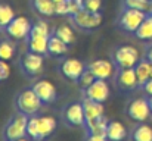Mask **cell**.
<instances>
[{
  "instance_id": "cell-1",
  "label": "cell",
  "mask_w": 152,
  "mask_h": 141,
  "mask_svg": "<svg viewBox=\"0 0 152 141\" xmlns=\"http://www.w3.org/2000/svg\"><path fill=\"white\" fill-rule=\"evenodd\" d=\"M27 124H28V116L18 112L15 113L3 127L1 137L3 141H15L18 138L27 137Z\"/></svg>"
},
{
  "instance_id": "cell-2",
  "label": "cell",
  "mask_w": 152,
  "mask_h": 141,
  "mask_svg": "<svg viewBox=\"0 0 152 141\" xmlns=\"http://www.w3.org/2000/svg\"><path fill=\"white\" fill-rule=\"evenodd\" d=\"M15 104H16L18 112H21L27 116H34L40 110L43 101L39 98V95L34 93L33 88H27V90H22L16 95Z\"/></svg>"
},
{
  "instance_id": "cell-3",
  "label": "cell",
  "mask_w": 152,
  "mask_h": 141,
  "mask_svg": "<svg viewBox=\"0 0 152 141\" xmlns=\"http://www.w3.org/2000/svg\"><path fill=\"white\" fill-rule=\"evenodd\" d=\"M146 12L139 10V9H133V7H124L120 18H118V28L126 31V33H136L137 28L140 27V24L145 21L146 18Z\"/></svg>"
},
{
  "instance_id": "cell-4",
  "label": "cell",
  "mask_w": 152,
  "mask_h": 141,
  "mask_svg": "<svg viewBox=\"0 0 152 141\" xmlns=\"http://www.w3.org/2000/svg\"><path fill=\"white\" fill-rule=\"evenodd\" d=\"M140 60L137 48L133 46H118L112 51V62L118 68H134Z\"/></svg>"
},
{
  "instance_id": "cell-5",
  "label": "cell",
  "mask_w": 152,
  "mask_h": 141,
  "mask_svg": "<svg viewBox=\"0 0 152 141\" xmlns=\"http://www.w3.org/2000/svg\"><path fill=\"white\" fill-rule=\"evenodd\" d=\"M43 66H45L43 54H39V53H34V51H30V50L27 53H24L19 59V68L27 78L37 77L42 72Z\"/></svg>"
},
{
  "instance_id": "cell-6",
  "label": "cell",
  "mask_w": 152,
  "mask_h": 141,
  "mask_svg": "<svg viewBox=\"0 0 152 141\" xmlns=\"http://www.w3.org/2000/svg\"><path fill=\"white\" fill-rule=\"evenodd\" d=\"M69 19L77 28L83 31H92L101 27L103 16H102V12H90L87 9H81L78 13L69 16Z\"/></svg>"
},
{
  "instance_id": "cell-7",
  "label": "cell",
  "mask_w": 152,
  "mask_h": 141,
  "mask_svg": "<svg viewBox=\"0 0 152 141\" xmlns=\"http://www.w3.org/2000/svg\"><path fill=\"white\" fill-rule=\"evenodd\" d=\"M62 121L66 127H84L86 115L81 101L69 103L62 110Z\"/></svg>"
},
{
  "instance_id": "cell-8",
  "label": "cell",
  "mask_w": 152,
  "mask_h": 141,
  "mask_svg": "<svg viewBox=\"0 0 152 141\" xmlns=\"http://www.w3.org/2000/svg\"><path fill=\"white\" fill-rule=\"evenodd\" d=\"M114 81H115V87L123 91H130L139 87L134 68H118Z\"/></svg>"
},
{
  "instance_id": "cell-9",
  "label": "cell",
  "mask_w": 152,
  "mask_h": 141,
  "mask_svg": "<svg viewBox=\"0 0 152 141\" xmlns=\"http://www.w3.org/2000/svg\"><path fill=\"white\" fill-rule=\"evenodd\" d=\"M126 112H127L129 118H132L133 121H137V122H145L152 113L148 98H134L133 101L129 103Z\"/></svg>"
},
{
  "instance_id": "cell-10",
  "label": "cell",
  "mask_w": 152,
  "mask_h": 141,
  "mask_svg": "<svg viewBox=\"0 0 152 141\" xmlns=\"http://www.w3.org/2000/svg\"><path fill=\"white\" fill-rule=\"evenodd\" d=\"M31 24L30 19L25 16H15V19L4 28L6 33L10 35V38L13 40H24L28 37L30 31H31Z\"/></svg>"
},
{
  "instance_id": "cell-11",
  "label": "cell",
  "mask_w": 152,
  "mask_h": 141,
  "mask_svg": "<svg viewBox=\"0 0 152 141\" xmlns=\"http://www.w3.org/2000/svg\"><path fill=\"white\" fill-rule=\"evenodd\" d=\"M61 72L65 78H68L69 81H74V82H78L80 77L83 75V72L86 71V65L78 60V59H74V57H69V59H65L62 63H61Z\"/></svg>"
},
{
  "instance_id": "cell-12",
  "label": "cell",
  "mask_w": 152,
  "mask_h": 141,
  "mask_svg": "<svg viewBox=\"0 0 152 141\" xmlns=\"http://www.w3.org/2000/svg\"><path fill=\"white\" fill-rule=\"evenodd\" d=\"M81 91L84 94V97L95 100V101H99V103H103L109 97V85H108L106 80H98L96 78L92 85H89L87 88H84Z\"/></svg>"
},
{
  "instance_id": "cell-13",
  "label": "cell",
  "mask_w": 152,
  "mask_h": 141,
  "mask_svg": "<svg viewBox=\"0 0 152 141\" xmlns=\"http://www.w3.org/2000/svg\"><path fill=\"white\" fill-rule=\"evenodd\" d=\"M31 88L34 90V93L39 95V98L43 101V104H50L58 97L55 85L52 84L50 81H46V80H40V81L34 82Z\"/></svg>"
},
{
  "instance_id": "cell-14",
  "label": "cell",
  "mask_w": 152,
  "mask_h": 141,
  "mask_svg": "<svg viewBox=\"0 0 152 141\" xmlns=\"http://www.w3.org/2000/svg\"><path fill=\"white\" fill-rule=\"evenodd\" d=\"M86 68L95 75V78L98 80H109L114 75V66L109 60L105 59H98L90 62L89 65H86Z\"/></svg>"
},
{
  "instance_id": "cell-15",
  "label": "cell",
  "mask_w": 152,
  "mask_h": 141,
  "mask_svg": "<svg viewBox=\"0 0 152 141\" xmlns=\"http://www.w3.org/2000/svg\"><path fill=\"white\" fill-rule=\"evenodd\" d=\"M108 124H109V121L105 118V115H102L99 118L86 121V124H84L83 128L86 129L87 135H103V137H106Z\"/></svg>"
},
{
  "instance_id": "cell-16",
  "label": "cell",
  "mask_w": 152,
  "mask_h": 141,
  "mask_svg": "<svg viewBox=\"0 0 152 141\" xmlns=\"http://www.w3.org/2000/svg\"><path fill=\"white\" fill-rule=\"evenodd\" d=\"M49 38H50V35H28L25 38V41H27V46H28L30 51H34V53L48 56L49 54L48 53Z\"/></svg>"
},
{
  "instance_id": "cell-17",
  "label": "cell",
  "mask_w": 152,
  "mask_h": 141,
  "mask_svg": "<svg viewBox=\"0 0 152 141\" xmlns=\"http://www.w3.org/2000/svg\"><path fill=\"white\" fill-rule=\"evenodd\" d=\"M37 125H39V137L40 141L50 137L56 129V119L52 116H37Z\"/></svg>"
},
{
  "instance_id": "cell-18",
  "label": "cell",
  "mask_w": 152,
  "mask_h": 141,
  "mask_svg": "<svg viewBox=\"0 0 152 141\" xmlns=\"http://www.w3.org/2000/svg\"><path fill=\"white\" fill-rule=\"evenodd\" d=\"M81 103H83V107H84L86 121H90V119L99 118V116L103 115V103L95 101V100H90V98H87V97H84Z\"/></svg>"
},
{
  "instance_id": "cell-19",
  "label": "cell",
  "mask_w": 152,
  "mask_h": 141,
  "mask_svg": "<svg viewBox=\"0 0 152 141\" xmlns=\"http://www.w3.org/2000/svg\"><path fill=\"white\" fill-rule=\"evenodd\" d=\"M127 137V129L118 121H109L106 128V138L108 141H123Z\"/></svg>"
},
{
  "instance_id": "cell-20",
  "label": "cell",
  "mask_w": 152,
  "mask_h": 141,
  "mask_svg": "<svg viewBox=\"0 0 152 141\" xmlns=\"http://www.w3.org/2000/svg\"><path fill=\"white\" fill-rule=\"evenodd\" d=\"M151 66L152 63L148 59H140L139 63L134 66L136 77H137V84H139L140 88L146 84L148 80H151Z\"/></svg>"
},
{
  "instance_id": "cell-21",
  "label": "cell",
  "mask_w": 152,
  "mask_h": 141,
  "mask_svg": "<svg viewBox=\"0 0 152 141\" xmlns=\"http://www.w3.org/2000/svg\"><path fill=\"white\" fill-rule=\"evenodd\" d=\"M68 44L64 43L59 37H56L55 34H52L50 38H49V43H48V53L50 56H62L68 51Z\"/></svg>"
},
{
  "instance_id": "cell-22",
  "label": "cell",
  "mask_w": 152,
  "mask_h": 141,
  "mask_svg": "<svg viewBox=\"0 0 152 141\" xmlns=\"http://www.w3.org/2000/svg\"><path fill=\"white\" fill-rule=\"evenodd\" d=\"M31 4H33V9L43 16L55 15V0H33Z\"/></svg>"
},
{
  "instance_id": "cell-23",
  "label": "cell",
  "mask_w": 152,
  "mask_h": 141,
  "mask_svg": "<svg viewBox=\"0 0 152 141\" xmlns=\"http://www.w3.org/2000/svg\"><path fill=\"white\" fill-rule=\"evenodd\" d=\"M134 35L139 40H143V41L152 40V13L146 15L145 21L140 24V27L137 28V31L134 33Z\"/></svg>"
},
{
  "instance_id": "cell-24",
  "label": "cell",
  "mask_w": 152,
  "mask_h": 141,
  "mask_svg": "<svg viewBox=\"0 0 152 141\" xmlns=\"http://www.w3.org/2000/svg\"><path fill=\"white\" fill-rule=\"evenodd\" d=\"M133 141H152V128L146 124L137 125L132 132Z\"/></svg>"
},
{
  "instance_id": "cell-25",
  "label": "cell",
  "mask_w": 152,
  "mask_h": 141,
  "mask_svg": "<svg viewBox=\"0 0 152 141\" xmlns=\"http://www.w3.org/2000/svg\"><path fill=\"white\" fill-rule=\"evenodd\" d=\"M56 37H59L64 43H66L68 46H71L74 41H75V37H74V33H72V30H71V27H68V25H59L56 30H55V33H53Z\"/></svg>"
},
{
  "instance_id": "cell-26",
  "label": "cell",
  "mask_w": 152,
  "mask_h": 141,
  "mask_svg": "<svg viewBox=\"0 0 152 141\" xmlns=\"http://www.w3.org/2000/svg\"><path fill=\"white\" fill-rule=\"evenodd\" d=\"M15 56V44L10 40H1L0 41V59L1 60H10Z\"/></svg>"
},
{
  "instance_id": "cell-27",
  "label": "cell",
  "mask_w": 152,
  "mask_h": 141,
  "mask_svg": "<svg viewBox=\"0 0 152 141\" xmlns=\"http://www.w3.org/2000/svg\"><path fill=\"white\" fill-rule=\"evenodd\" d=\"M124 7H133L152 13V0H124Z\"/></svg>"
},
{
  "instance_id": "cell-28",
  "label": "cell",
  "mask_w": 152,
  "mask_h": 141,
  "mask_svg": "<svg viewBox=\"0 0 152 141\" xmlns=\"http://www.w3.org/2000/svg\"><path fill=\"white\" fill-rule=\"evenodd\" d=\"M15 19V12L9 4H0V24L3 28H6L12 21Z\"/></svg>"
},
{
  "instance_id": "cell-29",
  "label": "cell",
  "mask_w": 152,
  "mask_h": 141,
  "mask_svg": "<svg viewBox=\"0 0 152 141\" xmlns=\"http://www.w3.org/2000/svg\"><path fill=\"white\" fill-rule=\"evenodd\" d=\"M27 137H30L34 141H40L39 137V125H37V116H30L27 124Z\"/></svg>"
},
{
  "instance_id": "cell-30",
  "label": "cell",
  "mask_w": 152,
  "mask_h": 141,
  "mask_svg": "<svg viewBox=\"0 0 152 141\" xmlns=\"http://www.w3.org/2000/svg\"><path fill=\"white\" fill-rule=\"evenodd\" d=\"M95 80H96V78H95V75H93V74L86 68V71H84V72H83V75L80 77V80H78V82H77V84L81 87V90H84V88H87L89 85H92Z\"/></svg>"
},
{
  "instance_id": "cell-31",
  "label": "cell",
  "mask_w": 152,
  "mask_h": 141,
  "mask_svg": "<svg viewBox=\"0 0 152 141\" xmlns=\"http://www.w3.org/2000/svg\"><path fill=\"white\" fill-rule=\"evenodd\" d=\"M84 9L90 12H101L102 0H84Z\"/></svg>"
},
{
  "instance_id": "cell-32",
  "label": "cell",
  "mask_w": 152,
  "mask_h": 141,
  "mask_svg": "<svg viewBox=\"0 0 152 141\" xmlns=\"http://www.w3.org/2000/svg\"><path fill=\"white\" fill-rule=\"evenodd\" d=\"M55 15H68L66 0H59V1H55Z\"/></svg>"
},
{
  "instance_id": "cell-33",
  "label": "cell",
  "mask_w": 152,
  "mask_h": 141,
  "mask_svg": "<svg viewBox=\"0 0 152 141\" xmlns=\"http://www.w3.org/2000/svg\"><path fill=\"white\" fill-rule=\"evenodd\" d=\"M9 75H10V68H9V65L6 63V60H1V59H0V81L7 80Z\"/></svg>"
},
{
  "instance_id": "cell-34",
  "label": "cell",
  "mask_w": 152,
  "mask_h": 141,
  "mask_svg": "<svg viewBox=\"0 0 152 141\" xmlns=\"http://www.w3.org/2000/svg\"><path fill=\"white\" fill-rule=\"evenodd\" d=\"M84 141H108V138L103 135H87Z\"/></svg>"
},
{
  "instance_id": "cell-35",
  "label": "cell",
  "mask_w": 152,
  "mask_h": 141,
  "mask_svg": "<svg viewBox=\"0 0 152 141\" xmlns=\"http://www.w3.org/2000/svg\"><path fill=\"white\" fill-rule=\"evenodd\" d=\"M142 88L145 90V93H146V94H149V95H152V78H151V80H148V81H146V84H145V85H143Z\"/></svg>"
},
{
  "instance_id": "cell-36",
  "label": "cell",
  "mask_w": 152,
  "mask_h": 141,
  "mask_svg": "<svg viewBox=\"0 0 152 141\" xmlns=\"http://www.w3.org/2000/svg\"><path fill=\"white\" fill-rule=\"evenodd\" d=\"M146 59L152 63V47H149V48H148V51H146Z\"/></svg>"
},
{
  "instance_id": "cell-37",
  "label": "cell",
  "mask_w": 152,
  "mask_h": 141,
  "mask_svg": "<svg viewBox=\"0 0 152 141\" xmlns=\"http://www.w3.org/2000/svg\"><path fill=\"white\" fill-rule=\"evenodd\" d=\"M148 103H149V107H151V112H152V95L148 97Z\"/></svg>"
},
{
  "instance_id": "cell-38",
  "label": "cell",
  "mask_w": 152,
  "mask_h": 141,
  "mask_svg": "<svg viewBox=\"0 0 152 141\" xmlns=\"http://www.w3.org/2000/svg\"><path fill=\"white\" fill-rule=\"evenodd\" d=\"M15 141H28V140H27V137H22V138H18V140H15Z\"/></svg>"
},
{
  "instance_id": "cell-39",
  "label": "cell",
  "mask_w": 152,
  "mask_h": 141,
  "mask_svg": "<svg viewBox=\"0 0 152 141\" xmlns=\"http://www.w3.org/2000/svg\"><path fill=\"white\" fill-rule=\"evenodd\" d=\"M151 78H152V66H151Z\"/></svg>"
},
{
  "instance_id": "cell-40",
  "label": "cell",
  "mask_w": 152,
  "mask_h": 141,
  "mask_svg": "<svg viewBox=\"0 0 152 141\" xmlns=\"http://www.w3.org/2000/svg\"><path fill=\"white\" fill-rule=\"evenodd\" d=\"M1 28H3V27H1V24H0V30H1Z\"/></svg>"
},
{
  "instance_id": "cell-41",
  "label": "cell",
  "mask_w": 152,
  "mask_h": 141,
  "mask_svg": "<svg viewBox=\"0 0 152 141\" xmlns=\"http://www.w3.org/2000/svg\"><path fill=\"white\" fill-rule=\"evenodd\" d=\"M55 1H59V0H55Z\"/></svg>"
}]
</instances>
